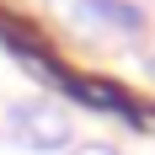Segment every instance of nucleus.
Instances as JSON below:
<instances>
[{
  "label": "nucleus",
  "mask_w": 155,
  "mask_h": 155,
  "mask_svg": "<svg viewBox=\"0 0 155 155\" xmlns=\"http://www.w3.org/2000/svg\"><path fill=\"white\" fill-rule=\"evenodd\" d=\"M11 134L27 150H64L70 144V118L54 102H16L11 107Z\"/></svg>",
  "instance_id": "obj_1"
},
{
  "label": "nucleus",
  "mask_w": 155,
  "mask_h": 155,
  "mask_svg": "<svg viewBox=\"0 0 155 155\" xmlns=\"http://www.w3.org/2000/svg\"><path fill=\"white\" fill-rule=\"evenodd\" d=\"M59 91L75 96V102H86V107H96V112H112V118H123V123H134V128L144 123V107L123 91V86H112V80H96V75H64Z\"/></svg>",
  "instance_id": "obj_2"
},
{
  "label": "nucleus",
  "mask_w": 155,
  "mask_h": 155,
  "mask_svg": "<svg viewBox=\"0 0 155 155\" xmlns=\"http://www.w3.org/2000/svg\"><path fill=\"white\" fill-rule=\"evenodd\" d=\"M70 5H75L80 21L107 27V32H139V27H144V11L128 5V0H70Z\"/></svg>",
  "instance_id": "obj_3"
},
{
  "label": "nucleus",
  "mask_w": 155,
  "mask_h": 155,
  "mask_svg": "<svg viewBox=\"0 0 155 155\" xmlns=\"http://www.w3.org/2000/svg\"><path fill=\"white\" fill-rule=\"evenodd\" d=\"M64 155H118V150H107V144H75V150H64Z\"/></svg>",
  "instance_id": "obj_4"
},
{
  "label": "nucleus",
  "mask_w": 155,
  "mask_h": 155,
  "mask_svg": "<svg viewBox=\"0 0 155 155\" xmlns=\"http://www.w3.org/2000/svg\"><path fill=\"white\" fill-rule=\"evenodd\" d=\"M150 75H155V54H150Z\"/></svg>",
  "instance_id": "obj_5"
}]
</instances>
